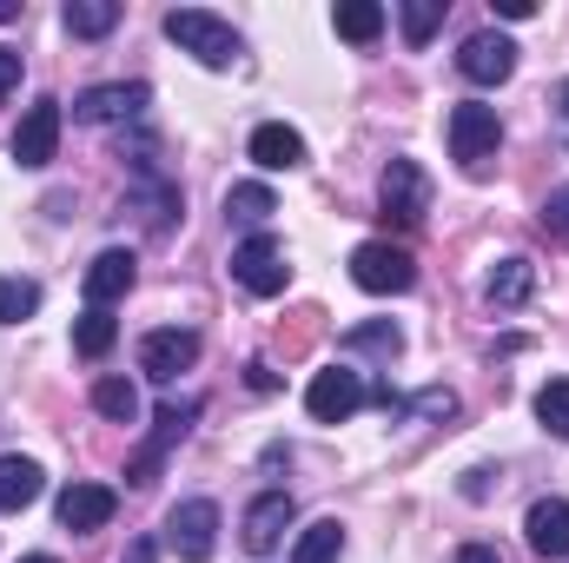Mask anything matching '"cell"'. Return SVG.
I'll return each mask as SVG.
<instances>
[{
    "instance_id": "obj_8",
    "label": "cell",
    "mask_w": 569,
    "mask_h": 563,
    "mask_svg": "<svg viewBox=\"0 0 569 563\" xmlns=\"http://www.w3.org/2000/svg\"><path fill=\"white\" fill-rule=\"evenodd\" d=\"M192 358H199V332L166 325V332H146L140 338V372L159 378V385H172L179 372H192Z\"/></svg>"
},
{
    "instance_id": "obj_27",
    "label": "cell",
    "mask_w": 569,
    "mask_h": 563,
    "mask_svg": "<svg viewBox=\"0 0 569 563\" xmlns=\"http://www.w3.org/2000/svg\"><path fill=\"white\" fill-rule=\"evenodd\" d=\"M398 325L391 318H378V325H358V332H345V352H378V358H398Z\"/></svg>"
},
{
    "instance_id": "obj_13",
    "label": "cell",
    "mask_w": 569,
    "mask_h": 563,
    "mask_svg": "<svg viewBox=\"0 0 569 563\" xmlns=\"http://www.w3.org/2000/svg\"><path fill=\"white\" fill-rule=\"evenodd\" d=\"M113 511H120V497H113L107 484H67V491H60V524H67V531H100Z\"/></svg>"
},
{
    "instance_id": "obj_36",
    "label": "cell",
    "mask_w": 569,
    "mask_h": 563,
    "mask_svg": "<svg viewBox=\"0 0 569 563\" xmlns=\"http://www.w3.org/2000/svg\"><path fill=\"white\" fill-rule=\"evenodd\" d=\"M557 107H563V113H569V80H563V87H557Z\"/></svg>"
},
{
    "instance_id": "obj_22",
    "label": "cell",
    "mask_w": 569,
    "mask_h": 563,
    "mask_svg": "<svg viewBox=\"0 0 569 563\" xmlns=\"http://www.w3.org/2000/svg\"><path fill=\"white\" fill-rule=\"evenodd\" d=\"M331 20H338V33H345V40H358V47L385 33V7H378V0H345Z\"/></svg>"
},
{
    "instance_id": "obj_29",
    "label": "cell",
    "mask_w": 569,
    "mask_h": 563,
    "mask_svg": "<svg viewBox=\"0 0 569 563\" xmlns=\"http://www.w3.org/2000/svg\"><path fill=\"white\" fill-rule=\"evenodd\" d=\"M398 13H405V40L425 47L430 33H437V20H443V0H405Z\"/></svg>"
},
{
    "instance_id": "obj_25",
    "label": "cell",
    "mask_w": 569,
    "mask_h": 563,
    "mask_svg": "<svg viewBox=\"0 0 569 563\" xmlns=\"http://www.w3.org/2000/svg\"><path fill=\"white\" fill-rule=\"evenodd\" d=\"M93 412L113 418V424H133L140 418V392H133L127 378H100V385H93Z\"/></svg>"
},
{
    "instance_id": "obj_33",
    "label": "cell",
    "mask_w": 569,
    "mask_h": 563,
    "mask_svg": "<svg viewBox=\"0 0 569 563\" xmlns=\"http://www.w3.org/2000/svg\"><path fill=\"white\" fill-rule=\"evenodd\" d=\"M497 13H503V20H530L537 7H530V0H497Z\"/></svg>"
},
{
    "instance_id": "obj_11",
    "label": "cell",
    "mask_w": 569,
    "mask_h": 563,
    "mask_svg": "<svg viewBox=\"0 0 569 563\" xmlns=\"http://www.w3.org/2000/svg\"><path fill=\"white\" fill-rule=\"evenodd\" d=\"M146 100H152V93H146L140 80H133V87H93V93L73 100V113H80L87 127H107V120H140Z\"/></svg>"
},
{
    "instance_id": "obj_35",
    "label": "cell",
    "mask_w": 569,
    "mask_h": 563,
    "mask_svg": "<svg viewBox=\"0 0 569 563\" xmlns=\"http://www.w3.org/2000/svg\"><path fill=\"white\" fill-rule=\"evenodd\" d=\"M20 13V0H0V20H13Z\"/></svg>"
},
{
    "instance_id": "obj_4",
    "label": "cell",
    "mask_w": 569,
    "mask_h": 563,
    "mask_svg": "<svg viewBox=\"0 0 569 563\" xmlns=\"http://www.w3.org/2000/svg\"><path fill=\"white\" fill-rule=\"evenodd\" d=\"M351 279L365 285V292H411L418 285V259L405 246H391V239H365L351 253Z\"/></svg>"
},
{
    "instance_id": "obj_17",
    "label": "cell",
    "mask_w": 569,
    "mask_h": 563,
    "mask_svg": "<svg viewBox=\"0 0 569 563\" xmlns=\"http://www.w3.org/2000/svg\"><path fill=\"white\" fill-rule=\"evenodd\" d=\"M252 159H259L266 172H291V166H305V140H298L284 120H266V127L252 134Z\"/></svg>"
},
{
    "instance_id": "obj_5",
    "label": "cell",
    "mask_w": 569,
    "mask_h": 563,
    "mask_svg": "<svg viewBox=\"0 0 569 563\" xmlns=\"http://www.w3.org/2000/svg\"><path fill=\"white\" fill-rule=\"evenodd\" d=\"M232 279L246 285L252 298H279L284 279H291V266H284L279 239H272V233H252V239L232 253Z\"/></svg>"
},
{
    "instance_id": "obj_14",
    "label": "cell",
    "mask_w": 569,
    "mask_h": 563,
    "mask_svg": "<svg viewBox=\"0 0 569 563\" xmlns=\"http://www.w3.org/2000/svg\"><path fill=\"white\" fill-rule=\"evenodd\" d=\"M199 418V405H166V412H159V431H152V444H146L140 457H133V471H127V477H133V484H152V471H159V457H166V451H172V444H179V437H186V424Z\"/></svg>"
},
{
    "instance_id": "obj_26",
    "label": "cell",
    "mask_w": 569,
    "mask_h": 563,
    "mask_svg": "<svg viewBox=\"0 0 569 563\" xmlns=\"http://www.w3.org/2000/svg\"><path fill=\"white\" fill-rule=\"evenodd\" d=\"M40 312V285L33 279H0V325H20Z\"/></svg>"
},
{
    "instance_id": "obj_32",
    "label": "cell",
    "mask_w": 569,
    "mask_h": 563,
    "mask_svg": "<svg viewBox=\"0 0 569 563\" xmlns=\"http://www.w3.org/2000/svg\"><path fill=\"white\" fill-rule=\"evenodd\" d=\"M457 563H503V557H497L490 544H463V551H457Z\"/></svg>"
},
{
    "instance_id": "obj_31",
    "label": "cell",
    "mask_w": 569,
    "mask_h": 563,
    "mask_svg": "<svg viewBox=\"0 0 569 563\" xmlns=\"http://www.w3.org/2000/svg\"><path fill=\"white\" fill-rule=\"evenodd\" d=\"M13 87H20V53H13V47H0V100H7Z\"/></svg>"
},
{
    "instance_id": "obj_18",
    "label": "cell",
    "mask_w": 569,
    "mask_h": 563,
    "mask_svg": "<svg viewBox=\"0 0 569 563\" xmlns=\"http://www.w3.org/2000/svg\"><path fill=\"white\" fill-rule=\"evenodd\" d=\"M338 557H345V524H338V517L305 524L298 544H291V563H338Z\"/></svg>"
},
{
    "instance_id": "obj_34",
    "label": "cell",
    "mask_w": 569,
    "mask_h": 563,
    "mask_svg": "<svg viewBox=\"0 0 569 563\" xmlns=\"http://www.w3.org/2000/svg\"><path fill=\"white\" fill-rule=\"evenodd\" d=\"M159 557V551H152V537H133V544H127V563H152Z\"/></svg>"
},
{
    "instance_id": "obj_3",
    "label": "cell",
    "mask_w": 569,
    "mask_h": 563,
    "mask_svg": "<svg viewBox=\"0 0 569 563\" xmlns=\"http://www.w3.org/2000/svg\"><path fill=\"white\" fill-rule=\"evenodd\" d=\"M166 544H172V557L206 563L212 544H219V504H206V497L172 504V511H166Z\"/></svg>"
},
{
    "instance_id": "obj_28",
    "label": "cell",
    "mask_w": 569,
    "mask_h": 563,
    "mask_svg": "<svg viewBox=\"0 0 569 563\" xmlns=\"http://www.w3.org/2000/svg\"><path fill=\"white\" fill-rule=\"evenodd\" d=\"M537 418H543V431H557L569 444V378H550V385L537 392Z\"/></svg>"
},
{
    "instance_id": "obj_6",
    "label": "cell",
    "mask_w": 569,
    "mask_h": 563,
    "mask_svg": "<svg viewBox=\"0 0 569 563\" xmlns=\"http://www.w3.org/2000/svg\"><path fill=\"white\" fill-rule=\"evenodd\" d=\"M358 405H365V378H358V372H345V365L318 372V378H311V392H305V412H311L318 424H345Z\"/></svg>"
},
{
    "instance_id": "obj_30",
    "label": "cell",
    "mask_w": 569,
    "mask_h": 563,
    "mask_svg": "<svg viewBox=\"0 0 569 563\" xmlns=\"http://www.w3.org/2000/svg\"><path fill=\"white\" fill-rule=\"evenodd\" d=\"M543 233H557L569 246V186H557V192L543 199Z\"/></svg>"
},
{
    "instance_id": "obj_24",
    "label": "cell",
    "mask_w": 569,
    "mask_h": 563,
    "mask_svg": "<svg viewBox=\"0 0 569 563\" xmlns=\"http://www.w3.org/2000/svg\"><path fill=\"white\" fill-rule=\"evenodd\" d=\"M530 285H537V273H530V259H503L497 273H490V305H523L530 298Z\"/></svg>"
},
{
    "instance_id": "obj_16",
    "label": "cell",
    "mask_w": 569,
    "mask_h": 563,
    "mask_svg": "<svg viewBox=\"0 0 569 563\" xmlns=\"http://www.w3.org/2000/svg\"><path fill=\"white\" fill-rule=\"evenodd\" d=\"M284 524H291V497L284 491H266L252 511H246V551H279V537H284Z\"/></svg>"
},
{
    "instance_id": "obj_1",
    "label": "cell",
    "mask_w": 569,
    "mask_h": 563,
    "mask_svg": "<svg viewBox=\"0 0 569 563\" xmlns=\"http://www.w3.org/2000/svg\"><path fill=\"white\" fill-rule=\"evenodd\" d=\"M166 40H172L179 53H192L199 67H232V60H239V33H232L219 13H206V7H172V13H166Z\"/></svg>"
},
{
    "instance_id": "obj_15",
    "label": "cell",
    "mask_w": 569,
    "mask_h": 563,
    "mask_svg": "<svg viewBox=\"0 0 569 563\" xmlns=\"http://www.w3.org/2000/svg\"><path fill=\"white\" fill-rule=\"evenodd\" d=\"M140 279V266H133V253H120V246H107L93 266H87V298L93 305H113V298H127Z\"/></svg>"
},
{
    "instance_id": "obj_20",
    "label": "cell",
    "mask_w": 569,
    "mask_h": 563,
    "mask_svg": "<svg viewBox=\"0 0 569 563\" xmlns=\"http://www.w3.org/2000/svg\"><path fill=\"white\" fill-rule=\"evenodd\" d=\"M120 27V0H67V33L73 40H100Z\"/></svg>"
},
{
    "instance_id": "obj_37",
    "label": "cell",
    "mask_w": 569,
    "mask_h": 563,
    "mask_svg": "<svg viewBox=\"0 0 569 563\" xmlns=\"http://www.w3.org/2000/svg\"><path fill=\"white\" fill-rule=\"evenodd\" d=\"M20 563H60V557H20Z\"/></svg>"
},
{
    "instance_id": "obj_7",
    "label": "cell",
    "mask_w": 569,
    "mask_h": 563,
    "mask_svg": "<svg viewBox=\"0 0 569 563\" xmlns=\"http://www.w3.org/2000/svg\"><path fill=\"white\" fill-rule=\"evenodd\" d=\"M430 213V179L418 159H391L385 166V219H398V226H418Z\"/></svg>"
},
{
    "instance_id": "obj_23",
    "label": "cell",
    "mask_w": 569,
    "mask_h": 563,
    "mask_svg": "<svg viewBox=\"0 0 569 563\" xmlns=\"http://www.w3.org/2000/svg\"><path fill=\"white\" fill-rule=\"evenodd\" d=\"M226 213H232L239 226H266V219L279 213V199H272V186L252 179V186H232V192H226Z\"/></svg>"
},
{
    "instance_id": "obj_9",
    "label": "cell",
    "mask_w": 569,
    "mask_h": 563,
    "mask_svg": "<svg viewBox=\"0 0 569 563\" xmlns=\"http://www.w3.org/2000/svg\"><path fill=\"white\" fill-rule=\"evenodd\" d=\"M457 73L477 80V87L510 80V73H517V40H503V33H470V40L457 47Z\"/></svg>"
},
{
    "instance_id": "obj_21",
    "label": "cell",
    "mask_w": 569,
    "mask_h": 563,
    "mask_svg": "<svg viewBox=\"0 0 569 563\" xmlns=\"http://www.w3.org/2000/svg\"><path fill=\"white\" fill-rule=\"evenodd\" d=\"M113 338H120V325H113V312H107V305L80 312V325H73V352H80V358H107V352H113Z\"/></svg>"
},
{
    "instance_id": "obj_12",
    "label": "cell",
    "mask_w": 569,
    "mask_h": 563,
    "mask_svg": "<svg viewBox=\"0 0 569 563\" xmlns=\"http://www.w3.org/2000/svg\"><path fill=\"white\" fill-rule=\"evenodd\" d=\"M523 531H530V551L550 563L569 557V504L563 497H537L530 504V517H523Z\"/></svg>"
},
{
    "instance_id": "obj_2",
    "label": "cell",
    "mask_w": 569,
    "mask_h": 563,
    "mask_svg": "<svg viewBox=\"0 0 569 563\" xmlns=\"http://www.w3.org/2000/svg\"><path fill=\"white\" fill-rule=\"evenodd\" d=\"M497 146H503V127H497V107H477V100L450 107V159H457V166H463L470 179H483V172H490Z\"/></svg>"
},
{
    "instance_id": "obj_10",
    "label": "cell",
    "mask_w": 569,
    "mask_h": 563,
    "mask_svg": "<svg viewBox=\"0 0 569 563\" xmlns=\"http://www.w3.org/2000/svg\"><path fill=\"white\" fill-rule=\"evenodd\" d=\"M60 146V100H33L20 113V134H13V159L20 166H47Z\"/></svg>"
},
{
    "instance_id": "obj_19",
    "label": "cell",
    "mask_w": 569,
    "mask_h": 563,
    "mask_svg": "<svg viewBox=\"0 0 569 563\" xmlns=\"http://www.w3.org/2000/svg\"><path fill=\"white\" fill-rule=\"evenodd\" d=\"M40 497V464L33 457H0V511H27Z\"/></svg>"
}]
</instances>
